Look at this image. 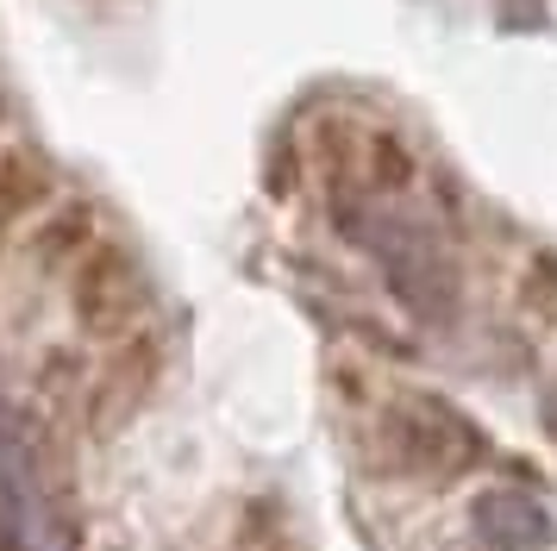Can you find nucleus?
I'll list each match as a JSON object with an SVG mask.
<instances>
[{"label":"nucleus","instance_id":"obj_1","mask_svg":"<svg viewBox=\"0 0 557 551\" xmlns=\"http://www.w3.org/2000/svg\"><path fill=\"white\" fill-rule=\"evenodd\" d=\"M338 225L382 264L388 289L407 301V314H420V320H451L457 314V270L426 225L401 220V213H376L363 200L338 207Z\"/></svg>","mask_w":557,"mask_h":551},{"label":"nucleus","instance_id":"obj_2","mask_svg":"<svg viewBox=\"0 0 557 551\" xmlns=\"http://www.w3.org/2000/svg\"><path fill=\"white\" fill-rule=\"evenodd\" d=\"M382 432H388L395 464L407 476H426V482H463L488 457L482 426L463 407H451V401H438V395H420V389H407V395L388 401Z\"/></svg>","mask_w":557,"mask_h":551},{"label":"nucleus","instance_id":"obj_7","mask_svg":"<svg viewBox=\"0 0 557 551\" xmlns=\"http://www.w3.org/2000/svg\"><path fill=\"white\" fill-rule=\"evenodd\" d=\"M545 432H552V439H557V389H552V395H545Z\"/></svg>","mask_w":557,"mask_h":551},{"label":"nucleus","instance_id":"obj_4","mask_svg":"<svg viewBox=\"0 0 557 551\" xmlns=\"http://www.w3.org/2000/svg\"><path fill=\"white\" fill-rule=\"evenodd\" d=\"M470 539L482 551H545L557 539V521L552 507L527 489H482L470 501Z\"/></svg>","mask_w":557,"mask_h":551},{"label":"nucleus","instance_id":"obj_5","mask_svg":"<svg viewBox=\"0 0 557 551\" xmlns=\"http://www.w3.org/2000/svg\"><path fill=\"white\" fill-rule=\"evenodd\" d=\"M157 364H163V345H157L151 332L126 339V351H120V357L107 364V376L95 382V420H101V426L132 420V414H138V401L151 395Z\"/></svg>","mask_w":557,"mask_h":551},{"label":"nucleus","instance_id":"obj_3","mask_svg":"<svg viewBox=\"0 0 557 551\" xmlns=\"http://www.w3.org/2000/svg\"><path fill=\"white\" fill-rule=\"evenodd\" d=\"M151 307V276L120 238L82 250L76 270V320L101 339H138V320Z\"/></svg>","mask_w":557,"mask_h":551},{"label":"nucleus","instance_id":"obj_6","mask_svg":"<svg viewBox=\"0 0 557 551\" xmlns=\"http://www.w3.org/2000/svg\"><path fill=\"white\" fill-rule=\"evenodd\" d=\"M45 195H51V170L32 150H7L0 157V220L26 213L32 200H45Z\"/></svg>","mask_w":557,"mask_h":551}]
</instances>
